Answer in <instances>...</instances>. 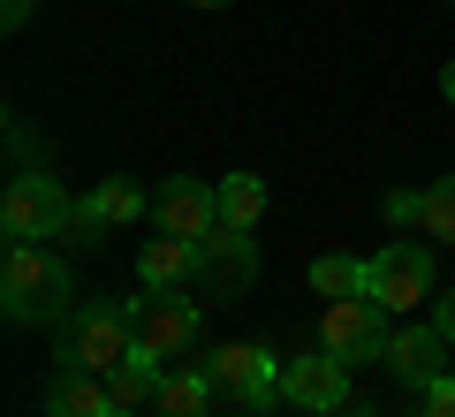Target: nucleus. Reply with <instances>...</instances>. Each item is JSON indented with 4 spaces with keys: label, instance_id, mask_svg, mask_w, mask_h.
<instances>
[{
    "label": "nucleus",
    "instance_id": "0eeeda50",
    "mask_svg": "<svg viewBox=\"0 0 455 417\" xmlns=\"http://www.w3.org/2000/svg\"><path fill=\"white\" fill-rule=\"evenodd\" d=\"M364 296L387 311H418L433 296V251L425 243H387L379 258H364Z\"/></svg>",
    "mask_w": 455,
    "mask_h": 417
},
{
    "label": "nucleus",
    "instance_id": "f3484780",
    "mask_svg": "<svg viewBox=\"0 0 455 417\" xmlns=\"http://www.w3.org/2000/svg\"><path fill=\"white\" fill-rule=\"evenodd\" d=\"M212 190H220V228L251 236V228L266 221V182L259 175H228V182H212Z\"/></svg>",
    "mask_w": 455,
    "mask_h": 417
},
{
    "label": "nucleus",
    "instance_id": "f03ea898",
    "mask_svg": "<svg viewBox=\"0 0 455 417\" xmlns=\"http://www.w3.org/2000/svg\"><path fill=\"white\" fill-rule=\"evenodd\" d=\"M53 357H61V372H99V380H107L122 357H137L130 304H76L53 326Z\"/></svg>",
    "mask_w": 455,
    "mask_h": 417
},
{
    "label": "nucleus",
    "instance_id": "6ab92c4d",
    "mask_svg": "<svg viewBox=\"0 0 455 417\" xmlns=\"http://www.w3.org/2000/svg\"><path fill=\"white\" fill-rule=\"evenodd\" d=\"M418 228H425L433 243H455V175L418 190Z\"/></svg>",
    "mask_w": 455,
    "mask_h": 417
},
{
    "label": "nucleus",
    "instance_id": "c85d7f7f",
    "mask_svg": "<svg viewBox=\"0 0 455 417\" xmlns=\"http://www.w3.org/2000/svg\"><path fill=\"white\" fill-rule=\"evenodd\" d=\"M251 417H259V410H251Z\"/></svg>",
    "mask_w": 455,
    "mask_h": 417
},
{
    "label": "nucleus",
    "instance_id": "393cba45",
    "mask_svg": "<svg viewBox=\"0 0 455 417\" xmlns=\"http://www.w3.org/2000/svg\"><path fill=\"white\" fill-rule=\"evenodd\" d=\"M190 8H228V0H190Z\"/></svg>",
    "mask_w": 455,
    "mask_h": 417
},
{
    "label": "nucleus",
    "instance_id": "a878e982",
    "mask_svg": "<svg viewBox=\"0 0 455 417\" xmlns=\"http://www.w3.org/2000/svg\"><path fill=\"white\" fill-rule=\"evenodd\" d=\"M341 417H372V410H364V402H357V410H341Z\"/></svg>",
    "mask_w": 455,
    "mask_h": 417
},
{
    "label": "nucleus",
    "instance_id": "cd10ccee",
    "mask_svg": "<svg viewBox=\"0 0 455 417\" xmlns=\"http://www.w3.org/2000/svg\"><path fill=\"white\" fill-rule=\"evenodd\" d=\"M448 8H455V0H448Z\"/></svg>",
    "mask_w": 455,
    "mask_h": 417
},
{
    "label": "nucleus",
    "instance_id": "6e6552de",
    "mask_svg": "<svg viewBox=\"0 0 455 417\" xmlns=\"http://www.w3.org/2000/svg\"><path fill=\"white\" fill-rule=\"evenodd\" d=\"M152 228L205 243L212 228H220V190H212V182H197V175H167L160 190H152Z\"/></svg>",
    "mask_w": 455,
    "mask_h": 417
},
{
    "label": "nucleus",
    "instance_id": "39448f33",
    "mask_svg": "<svg viewBox=\"0 0 455 417\" xmlns=\"http://www.w3.org/2000/svg\"><path fill=\"white\" fill-rule=\"evenodd\" d=\"M130 326H137V349L145 357H160V365H175L182 349H197V304L190 296H175V289H145L130 304Z\"/></svg>",
    "mask_w": 455,
    "mask_h": 417
},
{
    "label": "nucleus",
    "instance_id": "dca6fc26",
    "mask_svg": "<svg viewBox=\"0 0 455 417\" xmlns=\"http://www.w3.org/2000/svg\"><path fill=\"white\" fill-rule=\"evenodd\" d=\"M160 380H167V372H160V357H145V349H137V357H122V365L107 372V387H114V410L160 402Z\"/></svg>",
    "mask_w": 455,
    "mask_h": 417
},
{
    "label": "nucleus",
    "instance_id": "5701e85b",
    "mask_svg": "<svg viewBox=\"0 0 455 417\" xmlns=\"http://www.w3.org/2000/svg\"><path fill=\"white\" fill-rule=\"evenodd\" d=\"M440 99H448V107H455V53H448V61H440Z\"/></svg>",
    "mask_w": 455,
    "mask_h": 417
},
{
    "label": "nucleus",
    "instance_id": "bb28decb",
    "mask_svg": "<svg viewBox=\"0 0 455 417\" xmlns=\"http://www.w3.org/2000/svg\"><path fill=\"white\" fill-rule=\"evenodd\" d=\"M107 417H137V410H107Z\"/></svg>",
    "mask_w": 455,
    "mask_h": 417
},
{
    "label": "nucleus",
    "instance_id": "4be33fe9",
    "mask_svg": "<svg viewBox=\"0 0 455 417\" xmlns=\"http://www.w3.org/2000/svg\"><path fill=\"white\" fill-rule=\"evenodd\" d=\"M0 23H8V31H23V23H31V0H0Z\"/></svg>",
    "mask_w": 455,
    "mask_h": 417
},
{
    "label": "nucleus",
    "instance_id": "4468645a",
    "mask_svg": "<svg viewBox=\"0 0 455 417\" xmlns=\"http://www.w3.org/2000/svg\"><path fill=\"white\" fill-rule=\"evenodd\" d=\"M212 372H167L160 380V402H152V417H212Z\"/></svg>",
    "mask_w": 455,
    "mask_h": 417
},
{
    "label": "nucleus",
    "instance_id": "412c9836",
    "mask_svg": "<svg viewBox=\"0 0 455 417\" xmlns=\"http://www.w3.org/2000/svg\"><path fill=\"white\" fill-rule=\"evenodd\" d=\"M387 221H395V228H418V197L395 190V197H387Z\"/></svg>",
    "mask_w": 455,
    "mask_h": 417
},
{
    "label": "nucleus",
    "instance_id": "9b49d317",
    "mask_svg": "<svg viewBox=\"0 0 455 417\" xmlns=\"http://www.w3.org/2000/svg\"><path fill=\"white\" fill-rule=\"evenodd\" d=\"M387 372L410 387V395L433 387L440 372H448V334H440V326H403V334L387 341Z\"/></svg>",
    "mask_w": 455,
    "mask_h": 417
},
{
    "label": "nucleus",
    "instance_id": "f257e3e1",
    "mask_svg": "<svg viewBox=\"0 0 455 417\" xmlns=\"http://www.w3.org/2000/svg\"><path fill=\"white\" fill-rule=\"evenodd\" d=\"M0 304L16 326H61L68 311V266L46 251V243H8L0 258Z\"/></svg>",
    "mask_w": 455,
    "mask_h": 417
},
{
    "label": "nucleus",
    "instance_id": "b1692460",
    "mask_svg": "<svg viewBox=\"0 0 455 417\" xmlns=\"http://www.w3.org/2000/svg\"><path fill=\"white\" fill-rule=\"evenodd\" d=\"M433 326H440V334H448V341H455V296H448V304H440V311H433Z\"/></svg>",
    "mask_w": 455,
    "mask_h": 417
},
{
    "label": "nucleus",
    "instance_id": "423d86ee",
    "mask_svg": "<svg viewBox=\"0 0 455 417\" xmlns=\"http://www.w3.org/2000/svg\"><path fill=\"white\" fill-rule=\"evenodd\" d=\"M387 304H372V296H341V304L319 311V349H334L341 365H372V357H387Z\"/></svg>",
    "mask_w": 455,
    "mask_h": 417
},
{
    "label": "nucleus",
    "instance_id": "2eb2a0df",
    "mask_svg": "<svg viewBox=\"0 0 455 417\" xmlns=\"http://www.w3.org/2000/svg\"><path fill=\"white\" fill-rule=\"evenodd\" d=\"M76 213H84V221H99V228H130V221H145V213H152V197L137 190V182H99Z\"/></svg>",
    "mask_w": 455,
    "mask_h": 417
},
{
    "label": "nucleus",
    "instance_id": "aec40b11",
    "mask_svg": "<svg viewBox=\"0 0 455 417\" xmlns=\"http://www.w3.org/2000/svg\"><path fill=\"white\" fill-rule=\"evenodd\" d=\"M418 417H455V372H440L433 387H418Z\"/></svg>",
    "mask_w": 455,
    "mask_h": 417
},
{
    "label": "nucleus",
    "instance_id": "7ed1b4c3",
    "mask_svg": "<svg viewBox=\"0 0 455 417\" xmlns=\"http://www.w3.org/2000/svg\"><path fill=\"white\" fill-rule=\"evenodd\" d=\"M68 221H76V205H68V190L46 167H23V175L0 190V228H8V243H61Z\"/></svg>",
    "mask_w": 455,
    "mask_h": 417
},
{
    "label": "nucleus",
    "instance_id": "a211bd4d",
    "mask_svg": "<svg viewBox=\"0 0 455 417\" xmlns=\"http://www.w3.org/2000/svg\"><path fill=\"white\" fill-rule=\"evenodd\" d=\"M311 289L326 296V304H341V296H364V258H311Z\"/></svg>",
    "mask_w": 455,
    "mask_h": 417
},
{
    "label": "nucleus",
    "instance_id": "f8f14e48",
    "mask_svg": "<svg viewBox=\"0 0 455 417\" xmlns=\"http://www.w3.org/2000/svg\"><path fill=\"white\" fill-rule=\"evenodd\" d=\"M137 281H145V289H182V281H197V243L152 228V243L137 251Z\"/></svg>",
    "mask_w": 455,
    "mask_h": 417
},
{
    "label": "nucleus",
    "instance_id": "20e7f679",
    "mask_svg": "<svg viewBox=\"0 0 455 417\" xmlns=\"http://www.w3.org/2000/svg\"><path fill=\"white\" fill-rule=\"evenodd\" d=\"M212 387L220 395H235L243 410H274V402H289V365H281L266 341H228V349H212Z\"/></svg>",
    "mask_w": 455,
    "mask_h": 417
},
{
    "label": "nucleus",
    "instance_id": "9d476101",
    "mask_svg": "<svg viewBox=\"0 0 455 417\" xmlns=\"http://www.w3.org/2000/svg\"><path fill=\"white\" fill-rule=\"evenodd\" d=\"M289 402L311 417H334L349 402V365L334 349H311V357H289Z\"/></svg>",
    "mask_w": 455,
    "mask_h": 417
},
{
    "label": "nucleus",
    "instance_id": "1a4fd4ad",
    "mask_svg": "<svg viewBox=\"0 0 455 417\" xmlns=\"http://www.w3.org/2000/svg\"><path fill=\"white\" fill-rule=\"evenodd\" d=\"M251 281H259V243L235 236V228H212L197 243V289L205 296H243Z\"/></svg>",
    "mask_w": 455,
    "mask_h": 417
},
{
    "label": "nucleus",
    "instance_id": "ddd939ff",
    "mask_svg": "<svg viewBox=\"0 0 455 417\" xmlns=\"http://www.w3.org/2000/svg\"><path fill=\"white\" fill-rule=\"evenodd\" d=\"M114 410V387L99 372H61L46 387V417H107Z\"/></svg>",
    "mask_w": 455,
    "mask_h": 417
}]
</instances>
